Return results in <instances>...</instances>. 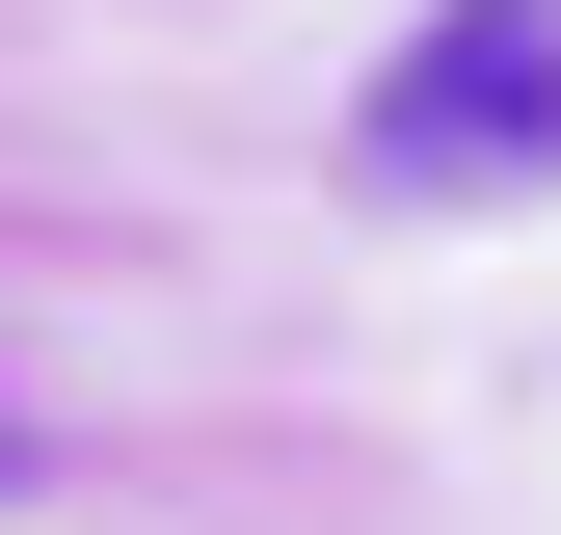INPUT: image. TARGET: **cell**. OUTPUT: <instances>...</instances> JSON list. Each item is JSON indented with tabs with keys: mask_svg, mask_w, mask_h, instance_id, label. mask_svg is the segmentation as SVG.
I'll return each instance as SVG.
<instances>
[{
	"mask_svg": "<svg viewBox=\"0 0 561 535\" xmlns=\"http://www.w3.org/2000/svg\"><path fill=\"white\" fill-rule=\"evenodd\" d=\"M347 187L375 215H508V187H561V0H428L375 54V107H347Z\"/></svg>",
	"mask_w": 561,
	"mask_h": 535,
	"instance_id": "6da1fadb",
	"label": "cell"
}]
</instances>
